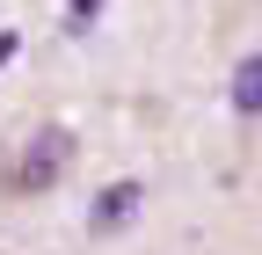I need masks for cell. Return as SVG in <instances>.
Returning <instances> with one entry per match:
<instances>
[{
    "instance_id": "6da1fadb",
    "label": "cell",
    "mask_w": 262,
    "mask_h": 255,
    "mask_svg": "<svg viewBox=\"0 0 262 255\" xmlns=\"http://www.w3.org/2000/svg\"><path fill=\"white\" fill-rule=\"evenodd\" d=\"M66 168H73V132H66V124H37V132L22 139V153H15V189L22 197H37V189H51Z\"/></svg>"
},
{
    "instance_id": "7a4b0ae2",
    "label": "cell",
    "mask_w": 262,
    "mask_h": 255,
    "mask_svg": "<svg viewBox=\"0 0 262 255\" xmlns=\"http://www.w3.org/2000/svg\"><path fill=\"white\" fill-rule=\"evenodd\" d=\"M139 204H146V182H110L102 197H95V211H88V226H131V219H139Z\"/></svg>"
},
{
    "instance_id": "5b68a950",
    "label": "cell",
    "mask_w": 262,
    "mask_h": 255,
    "mask_svg": "<svg viewBox=\"0 0 262 255\" xmlns=\"http://www.w3.org/2000/svg\"><path fill=\"white\" fill-rule=\"evenodd\" d=\"M8 58H15V29H0V66H8Z\"/></svg>"
},
{
    "instance_id": "277c9868",
    "label": "cell",
    "mask_w": 262,
    "mask_h": 255,
    "mask_svg": "<svg viewBox=\"0 0 262 255\" xmlns=\"http://www.w3.org/2000/svg\"><path fill=\"white\" fill-rule=\"evenodd\" d=\"M95 15H102V0H66V22H73V29H88Z\"/></svg>"
},
{
    "instance_id": "3957f363",
    "label": "cell",
    "mask_w": 262,
    "mask_h": 255,
    "mask_svg": "<svg viewBox=\"0 0 262 255\" xmlns=\"http://www.w3.org/2000/svg\"><path fill=\"white\" fill-rule=\"evenodd\" d=\"M233 110H241V117H255V110H262V58H255V51L233 66Z\"/></svg>"
}]
</instances>
